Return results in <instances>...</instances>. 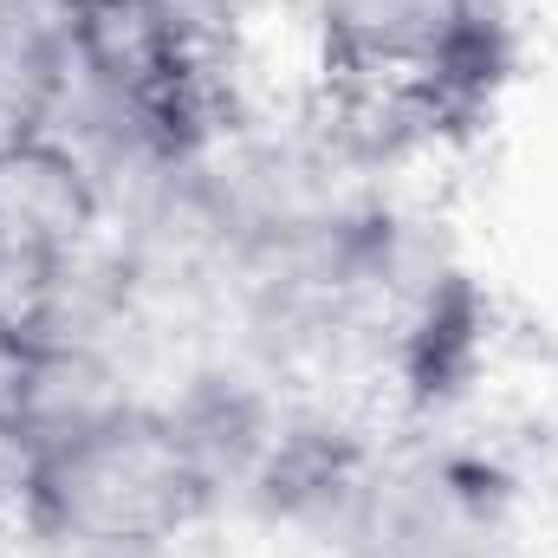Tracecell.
I'll return each instance as SVG.
<instances>
[{
    "instance_id": "1",
    "label": "cell",
    "mask_w": 558,
    "mask_h": 558,
    "mask_svg": "<svg viewBox=\"0 0 558 558\" xmlns=\"http://www.w3.org/2000/svg\"><path fill=\"white\" fill-rule=\"evenodd\" d=\"M208 500V448L169 403L111 390L26 435V520L59 558H137Z\"/></svg>"
},
{
    "instance_id": "2",
    "label": "cell",
    "mask_w": 558,
    "mask_h": 558,
    "mask_svg": "<svg viewBox=\"0 0 558 558\" xmlns=\"http://www.w3.org/2000/svg\"><path fill=\"white\" fill-rule=\"evenodd\" d=\"M325 72L371 105L454 92L487 46V0H292Z\"/></svg>"
},
{
    "instance_id": "3",
    "label": "cell",
    "mask_w": 558,
    "mask_h": 558,
    "mask_svg": "<svg viewBox=\"0 0 558 558\" xmlns=\"http://www.w3.org/2000/svg\"><path fill=\"white\" fill-rule=\"evenodd\" d=\"M416 526H422V520L410 513V507H397V513H390V533H416ZM357 533H364L357 546H364L371 558H428L422 539H384V520H357ZM435 533H461V507H454V494H448V487H441V500H435Z\"/></svg>"
},
{
    "instance_id": "4",
    "label": "cell",
    "mask_w": 558,
    "mask_h": 558,
    "mask_svg": "<svg viewBox=\"0 0 558 558\" xmlns=\"http://www.w3.org/2000/svg\"><path fill=\"white\" fill-rule=\"evenodd\" d=\"M85 7H162V0H85Z\"/></svg>"
}]
</instances>
